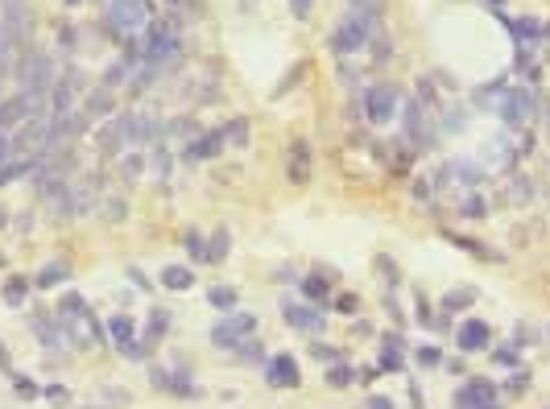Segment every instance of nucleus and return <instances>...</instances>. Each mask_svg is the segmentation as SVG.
<instances>
[{
	"instance_id": "obj_33",
	"label": "nucleus",
	"mask_w": 550,
	"mask_h": 409,
	"mask_svg": "<svg viewBox=\"0 0 550 409\" xmlns=\"http://www.w3.org/2000/svg\"><path fill=\"white\" fill-rule=\"evenodd\" d=\"M455 174H460V182H468V186H476L480 178H484V170L480 166H472V161H460V166H451Z\"/></svg>"
},
{
	"instance_id": "obj_39",
	"label": "nucleus",
	"mask_w": 550,
	"mask_h": 409,
	"mask_svg": "<svg viewBox=\"0 0 550 409\" xmlns=\"http://www.w3.org/2000/svg\"><path fill=\"white\" fill-rule=\"evenodd\" d=\"M509 194H513L518 203H526V199H530V182H526V174H518V178H513V186H509Z\"/></svg>"
},
{
	"instance_id": "obj_45",
	"label": "nucleus",
	"mask_w": 550,
	"mask_h": 409,
	"mask_svg": "<svg viewBox=\"0 0 550 409\" xmlns=\"http://www.w3.org/2000/svg\"><path fill=\"white\" fill-rule=\"evenodd\" d=\"M236 348H240V356H248V360H261V343H257V339H248V343L240 339Z\"/></svg>"
},
{
	"instance_id": "obj_49",
	"label": "nucleus",
	"mask_w": 550,
	"mask_h": 409,
	"mask_svg": "<svg viewBox=\"0 0 550 409\" xmlns=\"http://www.w3.org/2000/svg\"><path fill=\"white\" fill-rule=\"evenodd\" d=\"M418 95H422L426 103H439V99H435V87H431V79H422V83H418Z\"/></svg>"
},
{
	"instance_id": "obj_42",
	"label": "nucleus",
	"mask_w": 550,
	"mask_h": 409,
	"mask_svg": "<svg viewBox=\"0 0 550 409\" xmlns=\"http://www.w3.org/2000/svg\"><path fill=\"white\" fill-rule=\"evenodd\" d=\"M381 4H385V0H352V8H356V12H364V17H377V12H381Z\"/></svg>"
},
{
	"instance_id": "obj_7",
	"label": "nucleus",
	"mask_w": 550,
	"mask_h": 409,
	"mask_svg": "<svg viewBox=\"0 0 550 409\" xmlns=\"http://www.w3.org/2000/svg\"><path fill=\"white\" fill-rule=\"evenodd\" d=\"M455 409H501L497 406V389H493V381H489V377L468 381V385L455 393Z\"/></svg>"
},
{
	"instance_id": "obj_53",
	"label": "nucleus",
	"mask_w": 550,
	"mask_h": 409,
	"mask_svg": "<svg viewBox=\"0 0 550 409\" xmlns=\"http://www.w3.org/2000/svg\"><path fill=\"white\" fill-rule=\"evenodd\" d=\"M497 360H501V364H518V352H509V348H501V352H497Z\"/></svg>"
},
{
	"instance_id": "obj_50",
	"label": "nucleus",
	"mask_w": 550,
	"mask_h": 409,
	"mask_svg": "<svg viewBox=\"0 0 550 409\" xmlns=\"http://www.w3.org/2000/svg\"><path fill=\"white\" fill-rule=\"evenodd\" d=\"M447 182H451V166H439V170H435V186H439V190H443V186H447Z\"/></svg>"
},
{
	"instance_id": "obj_2",
	"label": "nucleus",
	"mask_w": 550,
	"mask_h": 409,
	"mask_svg": "<svg viewBox=\"0 0 550 409\" xmlns=\"http://www.w3.org/2000/svg\"><path fill=\"white\" fill-rule=\"evenodd\" d=\"M58 319H62V335L75 348H95L99 343V327H95V315L83 302V294H66L58 302Z\"/></svg>"
},
{
	"instance_id": "obj_40",
	"label": "nucleus",
	"mask_w": 550,
	"mask_h": 409,
	"mask_svg": "<svg viewBox=\"0 0 550 409\" xmlns=\"http://www.w3.org/2000/svg\"><path fill=\"white\" fill-rule=\"evenodd\" d=\"M484 211H489V207H484V199H476V194H472V199H464V215H468V219H480Z\"/></svg>"
},
{
	"instance_id": "obj_55",
	"label": "nucleus",
	"mask_w": 550,
	"mask_h": 409,
	"mask_svg": "<svg viewBox=\"0 0 550 409\" xmlns=\"http://www.w3.org/2000/svg\"><path fill=\"white\" fill-rule=\"evenodd\" d=\"M385 310H389V315H393V319H397V323H402V306H397V302H393V298H385Z\"/></svg>"
},
{
	"instance_id": "obj_17",
	"label": "nucleus",
	"mask_w": 550,
	"mask_h": 409,
	"mask_svg": "<svg viewBox=\"0 0 550 409\" xmlns=\"http://www.w3.org/2000/svg\"><path fill=\"white\" fill-rule=\"evenodd\" d=\"M219 149H224L219 128H215V132H199V137H195V145H186V153H190L195 161H207V157H215Z\"/></svg>"
},
{
	"instance_id": "obj_15",
	"label": "nucleus",
	"mask_w": 550,
	"mask_h": 409,
	"mask_svg": "<svg viewBox=\"0 0 550 409\" xmlns=\"http://www.w3.org/2000/svg\"><path fill=\"white\" fill-rule=\"evenodd\" d=\"M128 141H132V145H157V141H161V137H157V116H149V112L132 116V124H128Z\"/></svg>"
},
{
	"instance_id": "obj_20",
	"label": "nucleus",
	"mask_w": 550,
	"mask_h": 409,
	"mask_svg": "<svg viewBox=\"0 0 550 409\" xmlns=\"http://www.w3.org/2000/svg\"><path fill=\"white\" fill-rule=\"evenodd\" d=\"M29 327H33V335H37V343H41V348H62V339H66V335L58 331V323H54V319H41V315H37Z\"/></svg>"
},
{
	"instance_id": "obj_9",
	"label": "nucleus",
	"mask_w": 550,
	"mask_h": 409,
	"mask_svg": "<svg viewBox=\"0 0 550 409\" xmlns=\"http://www.w3.org/2000/svg\"><path fill=\"white\" fill-rule=\"evenodd\" d=\"M431 141H435V128L426 124V108L422 103H406V145H414V149H431Z\"/></svg>"
},
{
	"instance_id": "obj_14",
	"label": "nucleus",
	"mask_w": 550,
	"mask_h": 409,
	"mask_svg": "<svg viewBox=\"0 0 550 409\" xmlns=\"http://www.w3.org/2000/svg\"><path fill=\"white\" fill-rule=\"evenodd\" d=\"M501 21H505V29L518 37V46H534V41H542V25L534 21V17H522V21H509L505 12H497Z\"/></svg>"
},
{
	"instance_id": "obj_54",
	"label": "nucleus",
	"mask_w": 550,
	"mask_h": 409,
	"mask_svg": "<svg viewBox=\"0 0 550 409\" xmlns=\"http://www.w3.org/2000/svg\"><path fill=\"white\" fill-rule=\"evenodd\" d=\"M414 194H418V199L426 203V199H431V186H426V182H414Z\"/></svg>"
},
{
	"instance_id": "obj_25",
	"label": "nucleus",
	"mask_w": 550,
	"mask_h": 409,
	"mask_svg": "<svg viewBox=\"0 0 550 409\" xmlns=\"http://www.w3.org/2000/svg\"><path fill=\"white\" fill-rule=\"evenodd\" d=\"M236 302H240V294L232 286H211L207 290V306H215V310H232Z\"/></svg>"
},
{
	"instance_id": "obj_57",
	"label": "nucleus",
	"mask_w": 550,
	"mask_h": 409,
	"mask_svg": "<svg viewBox=\"0 0 550 409\" xmlns=\"http://www.w3.org/2000/svg\"><path fill=\"white\" fill-rule=\"evenodd\" d=\"M484 4H489V8H493V12H501V8H505V4H509V0H484Z\"/></svg>"
},
{
	"instance_id": "obj_60",
	"label": "nucleus",
	"mask_w": 550,
	"mask_h": 409,
	"mask_svg": "<svg viewBox=\"0 0 550 409\" xmlns=\"http://www.w3.org/2000/svg\"><path fill=\"white\" fill-rule=\"evenodd\" d=\"M170 4H182V0H170Z\"/></svg>"
},
{
	"instance_id": "obj_26",
	"label": "nucleus",
	"mask_w": 550,
	"mask_h": 409,
	"mask_svg": "<svg viewBox=\"0 0 550 409\" xmlns=\"http://www.w3.org/2000/svg\"><path fill=\"white\" fill-rule=\"evenodd\" d=\"M29 170H37V157H25V153H21L17 161H4V166H0V186L12 182V178H21V174H29Z\"/></svg>"
},
{
	"instance_id": "obj_52",
	"label": "nucleus",
	"mask_w": 550,
	"mask_h": 409,
	"mask_svg": "<svg viewBox=\"0 0 550 409\" xmlns=\"http://www.w3.org/2000/svg\"><path fill=\"white\" fill-rule=\"evenodd\" d=\"M311 352H315V356H319V360H335V352H331V348H323V343H315V348H311Z\"/></svg>"
},
{
	"instance_id": "obj_11",
	"label": "nucleus",
	"mask_w": 550,
	"mask_h": 409,
	"mask_svg": "<svg viewBox=\"0 0 550 409\" xmlns=\"http://www.w3.org/2000/svg\"><path fill=\"white\" fill-rule=\"evenodd\" d=\"M265 381H269L273 389H298V381H302V377H298V360L286 356V352L273 356V360L265 364Z\"/></svg>"
},
{
	"instance_id": "obj_43",
	"label": "nucleus",
	"mask_w": 550,
	"mask_h": 409,
	"mask_svg": "<svg viewBox=\"0 0 550 409\" xmlns=\"http://www.w3.org/2000/svg\"><path fill=\"white\" fill-rule=\"evenodd\" d=\"M104 215L120 223V219H124V203H120V199H108V203H104Z\"/></svg>"
},
{
	"instance_id": "obj_3",
	"label": "nucleus",
	"mask_w": 550,
	"mask_h": 409,
	"mask_svg": "<svg viewBox=\"0 0 550 409\" xmlns=\"http://www.w3.org/2000/svg\"><path fill=\"white\" fill-rule=\"evenodd\" d=\"M178 50H182V37H178L174 21H149V25H145V41H141V58H145V62L161 66V62H170Z\"/></svg>"
},
{
	"instance_id": "obj_47",
	"label": "nucleus",
	"mask_w": 550,
	"mask_h": 409,
	"mask_svg": "<svg viewBox=\"0 0 550 409\" xmlns=\"http://www.w3.org/2000/svg\"><path fill=\"white\" fill-rule=\"evenodd\" d=\"M12 385H17V393H21V397H37V389H33L25 377H12Z\"/></svg>"
},
{
	"instance_id": "obj_22",
	"label": "nucleus",
	"mask_w": 550,
	"mask_h": 409,
	"mask_svg": "<svg viewBox=\"0 0 550 409\" xmlns=\"http://www.w3.org/2000/svg\"><path fill=\"white\" fill-rule=\"evenodd\" d=\"M381 368L402 372V335H381Z\"/></svg>"
},
{
	"instance_id": "obj_48",
	"label": "nucleus",
	"mask_w": 550,
	"mask_h": 409,
	"mask_svg": "<svg viewBox=\"0 0 550 409\" xmlns=\"http://www.w3.org/2000/svg\"><path fill=\"white\" fill-rule=\"evenodd\" d=\"M290 8H294V17H311L315 0H290Z\"/></svg>"
},
{
	"instance_id": "obj_58",
	"label": "nucleus",
	"mask_w": 550,
	"mask_h": 409,
	"mask_svg": "<svg viewBox=\"0 0 550 409\" xmlns=\"http://www.w3.org/2000/svg\"><path fill=\"white\" fill-rule=\"evenodd\" d=\"M542 37H547V41H550V21H547V25H542Z\"/></svg>"
},
{
	"instance_id": "obj_10",
	"label": "nucleus",
	"mask_w": 550,
	"mask_h": 409,
	"mask_svg": "<svg viewBox=\"0 0 550 409\" xmlns=\"http://www.w3.org/2000/svg\"><path fill=\"white\" fill-rule=\"evenodd\" d=\"M257 331V319L253 315H232L228 323H219V327H211V343L215 348H236L244 335H253Z\"/></svg>"
},
{
	"instance_id": "obj_6",
	"label": "nucleus",
	"mask_w": 550,
	"mask_h": 409,
	"mask_svg": "<svg viewBox=\"0 0 550 409\" xmlns=\"http://www.w3.org/2000/svg\"><path fill=\"white\" fill-rule=\"evenodd\" d=\"M497 112H501V120L509 124V128H518V124H526L534 112H538V99L526 91V87H509L505 95H501V103H497Z\"/></svg>"
},
{
	"instance_id": "obj_44",
	"label": "nucleus",
	"mask_w": 550,
	"mask_h": 409,
	"mask_svg": "<svg viewBox=\"0 0 550 409\" xmlns=\"http://www.w3.org/2000/svg\"><path fill=\"white\" fill-rule=\"evenodd\" d=\"M331 310H340V315H356V298H352V294H340Z\"/></svg>"
},
{
	"instance_id": "obj_61",
	"label": "nucleus",
	"mask_w": 550,
	"mask_h": 409,
	"mask_svg": "<svg viewBox=\"0 0 550 409\" xmlns=\"http://www.w3.org/2000/svg\"><path fill=\"white\" fill-rule=\"evenodd\" d=\"M66 4H79V0H66Z\"/></svg>"
},
{
	"instance_id": "obj_29",
	"label": "nucleus",
	"mask_w": 550,
	"mask_h": 409,
	"mask_svg": "<svg viewBox=\"0 0 550 409\" xmlns=\"http://www.w3.org/2000/svg\"><path fill=\"white\" fill-rule=\"evenodd\" d=\"M166 327H170V315H166V310H153V315H149V331H145V348H153V343L166 335Z\"/></svg>"
},
{
	"instance_id": "obj_4",
	"label": "nucleus",
	"mask_w": 550,
	"mask_h": 409,
	"mask_svg": "<svg viewBox=\"0 0 550 409\" xmlns=\"http://www.w3.org/2000/svg\"><path fill=\"white\" fill-rule=\"evenodd\" d=\"M104 21H108L116 33L132 37L137 29H145V25H149V0H108Z\"/></svg>"
},
{
	"instance_id": "obj_35",
	"label": "nucleus",
	"mask_w": 550,
	"mask_h": 409,
	"mask_svg": "<svg viewBox=\"0 0 550 409\" xmlns=\"http://www.w3.org/2000/svg\"><path fill=\"white\" fill-rule=\"evenodd\" d=\"M476 294L472 290H464V294H451V298H443V315H451V310H464V302H472Z\"/></svg>"
},
{
	"instance_id": "obj_23",
	"label": "nucleus",
	"mask_w": 550,
	"mask_h": 409,
	"mask_svg": "<svg viewBox=\"0 0 550 409\" xmlns=\"http://www.w3.org/2000/svg\"><path fill=\"white\" fill-rule=\"evenodd\" d=\"M108 103H112V87H104V83H99V87L87 95V108H83V116H87V120H95V116H108V112H112Z\"/></svg>"
},
{
	"instance_id": "obj_19",
	"label": "nucleus",
	"mask_w": 550,
	"mask_h": 409,
	"mask_svg": "<svg viewBox=\"0 0 550 409\" xmlns=\"http://www.w3.org/2000/svg\"><path fill=\"white\" fill-rule=\"evenodd\" d=\"M66 277H70V269H66L62 261H50V265H41V269H37L33 286H37V290H54V286H62Z\"/></svg>"
},
{
	"instance_id": "obj_18",
	"label": "nucleus",
	"mask_w": 550,
	"mask_h": 409,
	"mask_svg": "<svg viewBox=\"0 0 550 409\" xmlns=\"http://www.w3.org/2000/svg\"><path fill=\"white\" fill-rule=\"evenodd\" d=\"M306 178H311V145L294 141V149H290V182H306Z\"/></svg>"
},
{
	"instance_id": "obj_1",
	"label": "nucleus",
	"mask_w": 550,
	"mask_h": 409,
	"mask_svg": "<svg viewBox=\"0 0 550 409\" xmlns=\"http://www.w3.org/2000/svg\"><path fill=\"white\" fill-rule=\"evenodd\" d=\"M33 8L29 0H0V79L8 70V50H29Z\"/></svg>"
},
{
	"instance_id": "obj_21",
	"label": "nucleus",
	"mask_w": 550,
	"mask_h": 409,
	"mask_svg": "<svg viewBox=\"0 0 550 409\" xmlns=\"http://www.w3.org/2000/svg\"><path fill=\"white\" fill-rule=\"evenodd\" d=\"M132 335H137V323H132L128 315H116V319L108 323V339H112V343H116L120 352H124V348L132 343Z\"/></svg>"
},
{
	"instance_id": "obj_37",
	"label": "nucleus",
	"mask_w": 550,
	"mask_h": 409,
	"mask_svg": "<svg viewBox=\"0 0 550 409\" xmlns=\"http://www.w3.org/2000/svg\"><path fill=\"white\" fill-rule=\"evenodd\" d=\"M120 83H124V62H112L104 70V87H120Z\"/></svg>"
},
{
	"instance_id": "obj_31",
	"label": "nucleus",
	"mask_w": 550,
	"mask_h": 409,
	"mask_svg": "<svg viewBox=\"0 0 550 409\" xmlns=\"http://www.w3.org/2000/svg\"><path fill=\"white\" fill-rule=\"evenodd\" d=\"M25 294H29V281H21V277H12V281L4 286V302H8V306H21Z\"/></svg>"
},
{
	"instance_id": "obj_28",
	"label": "nucleus",
	"mask_w": 550,
	"mask_h": 409,
	"mask_svg": "<svg viewBox=\"0 0 550 409\" xmlns=\"http://www.w3.org/2000/svg\"><path fill=\"white\" fill-rule=\"evenodd\" d=\"M228 248H232V240H228V232H215V236H211V244H203V261H211V265H219V261L228 257Z\"/></svg>"
},
{
	"instance_id": "obj_8",
	"label": "nucleus",
	"mask_w": 550,
	"mask_h": 409,
	"mask_svg": "<svg viewBox=\"0 0 550 409\" xmlns=\"http://www.w3.org/2000/svg\"><path fill=\"white\" fill-rule=\"evenodd\" d=\"M393 108H397V87H393V83H377V87L364 95V116H369L373 124L393 120Z\"/></svg>"
},
{
	"instance_id": "obj_16",
	"label": "nucleus",
	"mask_w": 550,
	"mask_h": 409,
	"mask_svg": "<svg viewBox=\"0 0 550 409\" xmlns=\"http://www.w3.org/2000/svg\"><path fill=\"white\" fill-rule=\"evenodd\" d=\"M128 124H132V112L116 116V124H108V128L99 132V149H104V153H116V149L128 141Z\"/></svg>"
},
{
	"instance_id": "obj_34",
	"label": "nucleus",
	"mask_w": 550,
	"mask_h": 409,
	"mask_svg": "<svg viewBox=\"0 0 550 409\" xmlns=\"http://www.w3.org/2000/svg\"><path fill=\"white\" fill-rule=\"evenodd\" d=\"M141 170H145V157H141V153H128V157L120 161V174H124V178H137Z\"/></svg>"
},
{
	"instance_id": "obj_24",
	"label": "nucleus",
	"mask_w": 550,
	"mask_h": 409,
	"mask_svg": "<svg viewBox=\"0 0 550 409\" xmlns=\"http://www.w3.org/2000/svg\"><path fill=\"white\" fill-rule=\"evenodd\" d=\"M161 286H166V290H190V286H195V273L182 269V265H166V269H161Z\"/></svg>"
},
{
	"instance_id": "obj_51",
	"label": "nucleus",
	"mask_w": 550,
	"mask_h": 409,
	"mask_svg": "<svg viewBox=\"0 0 550 409\" xmlns=\"http://www.w3.org/2000/svg\"><path fill=\"white\" fill-rule=\"evenodd\" d=\"M8 153H12V141H8V137H4V132H0V166H4V161H8Z\"/></svg>"
},
{
	"instance_id": "obj_59",
	"label": "nucleus",
	"mask_w": 550,
	"mask_h": 409,
	"mask_svg": "<svg viewBox=\"0 0 550 409\" xmlns=\"http://www.w3.org/2000/svg\"><path fill=\"white\" fill-rule=\"evenodd\" d=\"M0 223H8V215H4V211H0Z\"/></svg>"
},
{
	"instance_id": "obj_12",
	"label": "nucleus",
	"mask_w": 550,
	"mask_h": 409,
	"mask_svg": "<svg viewBox=\"0 0 550 409\" xmlns=\"http://www.w3.org/2000/svg\"><path fill=\"white\" fill-rule=\"evenodd\" d=\"M286 323L290 327H298V331H311V335H323V327H327V319L319 315V310H311V306H286Z\"/></svg>"
},
{
	"instance_id": "obj_30",
	"label": "nucleus",
	"mask_w": 550,
	"mask_h": 409,
	"mask_svg": "<svg viewBox=\"0 0 550 409\" xmlns=\"http://www.w3.org/2000/svg\"><path fill=\"white\" fill-rule=\"evenodd\" d=\"M352 381H356V368H348V364H331L327 368V385L331 389H348Z\"/></svg>"
},
{
	"instance_id": "obj_41",
	"label": "nucleus",
	"mask_w": 550,
	"mask_h": 409,
	"mask_svg": "<svg viewBox=\"0 0 550 409\" xmlns=\"http://www.w3.org/2000/svg\"><path fill=\"white\" fill-rule=\"evenodd\" d=\"M182 244H186V252H190V257H199V261H203V236H199V232H186V240H182Z\"/></svg>"
},
{
	"instance_id": "obj_36",
	"label": "nucleus",
	"mask_w": 550,
	"mask_h": 409,
	"mask_svg": "<svg viewBox=\"0 0 550 409\" xmlns=\"http://www.w3.org/2000/svg\"><path fill=\"white\" fill-rule=\"evenodd\" d=\"M369 41H373V58H377V62H389V37L377 33V37H369Z\"/></svg>"
},
{
	"instance_id": "obj_5",
	"label": "nucleus",
	"mask_w": 550,
	"mask_h": 409,
	"mask_svg": "<svg viewBox=\"0 0 550 409\" xmlns=\"http://www.w3.org/2000/svg\"><path fill=\"white\" fill-rule=\"evenodd\" d=\"M369 37H373V17L348 12V17L335 25V33H331V50H335V54H356Z\"/></svg>"
},
{
	"instance_id": "obj_46",
	"label": "nucleus",
	"mask_w": 550,
	"mask_h": 409,
	"mask_svg": "<svg viewBox=\"0 0 550 409\" xmlns=\"http://www.w3.org/2000/svg\"><path fill=\"white\" fill-rule=\"evenodd\" d=\"M377 265H381V269H385V281H389V286H397V265H393V261H389V257H381V261H377Z\"/></svg>"
},
{
	"instance_id": "obj_38",
	"label": "nucleus",
	"mask_w": 550,
	"mask_h": 409,
	"mask_svg": "<svg viewBox=\"0 0 550 409\" xmlns=\"http://www.w3.org/2000/svg\"><path fill=\"white\" fill-rule=\"evenodd\" d=\"M418 364H422V368H439V364H443L439 348H418Z\"/></svg>"
},
{
	"instance_id": "obj_56",
	"label": "nucleus",
	"mask_w": 550,
	"mask_h": 409,
	"mask_svg": "<svg viewBox=\"0 0 550 409\" xmlns=\"http://www.w3.org/2000/svg\"><path fill=\"white\" fill-rule=\"evenodd\" d=\"M369 409H393V401H389V397H373V401H369Z\"/></svg>"
},
{
	"instance_id": "obj_13",
	"label": "nucleus",
	"mask_w": 550,
	"mask_h": 409,
	"mask_svg": "<svg viewBox=\"0 0 550 409\" xmlns=\"http://www.w3.org/2000/svg\"><path fill=\"white\" fill-rule=\"evenodd\" d=\"M455 343H460V352H484V348H489V323L468 319V323L455 331Z\"/></svg>"
},
{
	"instance_id": "obj_27",
	"label": "nucleus",
	"mask_w": 550,
	"mask_h": 409,
	"mask_svg": "<svg viewBox=\"0 0 550 409\" xmlns=\"http://www.w3.org/2000/svg\"><path fill=\"white\" fill-rule=\"evenodd\" d=\"M219 137H224V145H248V120H228L224 128H219Z\"/></svg>"
},
{
	"instance_id": "obj_32",
	"label": "nucleus",
	"mask_w": 550,
	"mask_h": 409,
	"mask_svg": "<svg viewBox=\"0 0 550 409\" xmlns=\"http://www.w3.org/2000/svg\"><path fill=\"white\" fill-rule=\"evenodd\" d=\"M302 294H306L311 302H323V298H327V277H306V281H302Z\"/></svg>"
}]
</instances>
